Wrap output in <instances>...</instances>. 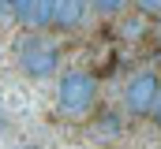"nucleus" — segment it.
<instances>
[{
    "mask_svg": "<svg viewBox=\"0 0 161 149\" xmlns=\"http://www.w3.org/2000/svg\"><path fill=\"white\" fill-rule=\"evenodd\" d=\"M150 119L161 127V90H158V101H154V116H150Z\"/></svg>",
    "mask_w": 161,
    "mask_h": 149,
    "instance_id": "9",
    "label": "nucleus"
},
{
    "mask_svg": "<svg viewBox=\"0 0 161 149\" xmlns=\"http://www.w3.org/2000/svg\"><path fill=\"white\" fill-rule=\"evenodd\" d=\"M131 8L142 19H161V0H131Z\"/></svg>",
    "mask_w": 161,
    "mask_h": 149,
    "instance_id": "8",
    "label": "nucleus"
},
{
    "mask_svg": "<svg viewBox=\"0 0 161 149\" xmlns=\"http://www.w3.org/2000/svg\"><path fill=\"white\" fill-rule=\"evenodd\" d=\"M90 8H94L101 19H120L124 11L131 8V0H90Z\"/></svg>",
    "mask_w": 161,
    "mask_h": 149,
    "instance_id": "5",
    "label": "nucleus"
},
{
    "mask_svg": "<svg viewBox=\"0 0 161 149\" xmlns=\"http://www.w3.org/2000/svg\"><path fill=\"white\" fill-rule=\"evenodd\" d=\"M34 4H38V0H11V23L34 26Z\"/></svg>",
    "mask_w": 161,
    "mask_h": 149,
    "instance_id": "7",
    "label": "nucleus"
},
{
    "mask_svg": "<svg viewBox=\"0 0 161 149\" xmlns=\"http://www.w3.org/2000/svg\"><path fill=\"white\" fill-rule=\"evenodd\" d=\"M158 90H161V74H158V71H150V67L135 71L131 78H127V86H124V105H127V112H131L135 119L154 116Z\"/></svg>",
    "mask_w": 161,
    "mask_h": 149,
    "instance_id": "3",
    "label": "nucleus"
},
{
    "mask_svg": "<svg viewBox=\"0 0 161 149\" xmlns=\"http://www.w3.org/2000/svg\"><path fill=\"white\" fill-rule=\"evenodd\" d=\"M90 11H94L90 0H56V15H53V26H49V30H56V34H75L82 23H86Z\"/></svg>",
    "mask_w": 161,
    "mask_h": 149,
    "instance_id": "4",
    "label": "nucleus"
},
{
    "mask_svg": "<svg viewBox=\"0 0 161 149\" xmlns=\"http://www.w3.org/2000/svg\"><path fill=\"white\" fill-rule=\"evenodd\" d=\"M60 45L53 41V37L45 34H34L23 41V49H19V71L26 74V78H53L56 67H60Z\"/></svg>",
    "mask_w": 161,
    "mask_h": 149,
    "instance_id": "2",
    "label": "nucleus"
},
{
    "mask_svg": "<svg viewBox=\"0 0 161 149\" xmlns=\"http://www.w3.org/2000/svg\"><path fill=\"white\" fill-rule=\"evenodd\" d=\"M56 15V0H38L34 4V30H49Z\"/></svg>",
    "mask_w": 161,
    "mask_h": 149,
    "instance_id": "6",
    "label": "nucleus"
},
{
    "mask_svg": "<svg viewBox=\"0 0 161 149\" xmlns=\"http://www.w3.org/2000/svg\"><path fill=\"white\" fill-rule=\"evenodd\" d=\"M97 101H101V82H97L94 71L71 67V71L60 74V82H56V112L64 119H75V123L90 119Z\"/></svg>",
    "mask_w": 161,
    "mask_h": 149,
    "instance_id": "1",
    "label": "nucleus"
},
{
    "mask_svg": "<svg viewBox=\"0 0 161 149\" xmlns=\"http://www.w3.org/2000/svg\"><path fill=\"white\" fill-rule=\"evenodd\" d=\"M158 37H161V19H158Z\"/></svg>",
    "mask_w": 161,
    "mask_h": 149,
    "instance_id": "10",
    "label": "nucleus"
}]
</instances>
